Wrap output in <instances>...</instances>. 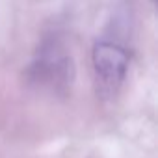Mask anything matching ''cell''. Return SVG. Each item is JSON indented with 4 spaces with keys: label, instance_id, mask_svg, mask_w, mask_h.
<instances>
[{
    "label": "cell",
    "instance_id": "obj_1",
    "mask_svg": "<svg viewBox=\"0 0 158 158\" xmlns=\"http://www.w3.org/2000/svg\"><path fill=\"white\" fill-rule=\"evenodd\" d=\"M93 63H95V73L99 78L101 89L104 93H114L123 82L127 73V65H128L127 54L115 45L101 43L95 47Z\"/></svg>",
    "mask_w": 158,
    "mask_h": 158
}]
</instances>
